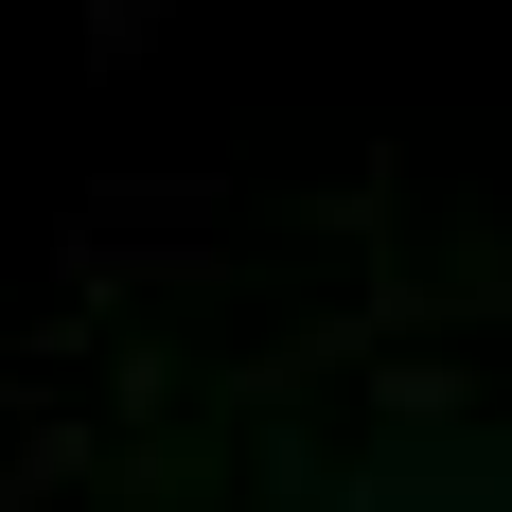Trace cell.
Segmentation results:
<instances>
[{"mask_svg":"<svg viewBox=\"0 0 512 512\" xmlns=\"http://www.w3.org/2000/svg\"><path fill=\"white\" fill-rule=\"evenodd\" d=\"M0 512H512V460L371 212L106 177L0 301Z\"/></svg>","mask_w":512,"mask_h":512,"instance_id":"6da1fadb","label":"cell"}]
</instances>
